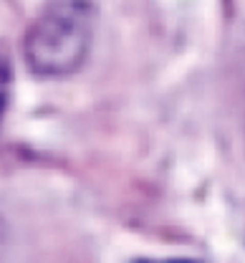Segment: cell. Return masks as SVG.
I'll use <instances>...</instances> for the list:
<instances>
[{"mask_svg":"<svg viewBox=\"0 0 245 263\" xmlns=\"http://www.w3.org/2000/svg\"><path fill=\"white\" fill-rule=\"evenodd\" d=\"M94 5L89 0H51L23 41L26 64L35 76H69L86 61L94 41Z\"/></svg>","mask_w":245,"mask_h":263,"instance_id":"obj_1","label":"cell"},{"mask_svg":"<svg viewBox=\"0 0 245 263\" xmlns=\"http://www.w3.org/2000/svg\"><path fill=\"white\" fill-rule=\"evenodd\" d=\"M8 97H10V64H8V59L0 53V119H3Z\"/></svg>","mask_w":245,"mask_h":263,"instance_id":"obj_2","label":"cell"},{"mask_svg":"<svg viewBox=\"0 0 245 263\" xmlns=\"http://www.w3.org/2000/svg\"><path fill=\"white\" fill-rule=\"evenodd\" d=\"M134 263H200V261H192V258H165V261H157V258H139Z\"/></svg>","mask_w":245,"mask_h":263,"instance_id":"obj_3","label":"cell"}]
</instances>
